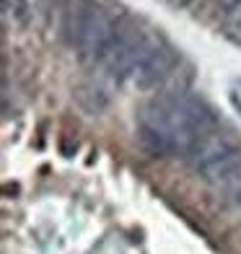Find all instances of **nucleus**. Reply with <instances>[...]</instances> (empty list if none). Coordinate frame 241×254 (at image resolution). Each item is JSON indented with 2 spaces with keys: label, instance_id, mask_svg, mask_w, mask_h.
<instances>
[{
  "label": "nucleus",
  "instance_id": "nucleus-1",
  "mask_svg": "<svg viewBox=\"0 0 241 254\" xmlns=\"http://www.w3.org/2000/svg\"><path fill=\"white\" fill-rule=\"evenodd\" d=\"M218 130L215 112L192 94L156 96L140 112L137 140L151 156H189L205 135Z\"/></svg>",
  "mask_w": 241,
  "mask_h": 254
},
{
  "label": "nucleus",
  "instance_id": "nucleus-2",
  "mask_svg": "<svg viewBox=\"0 0 241 254\" xmlns=\"http://www.w3.org/2000/svg\"><path fill=\"white\" fill-rule=\"evenodd\" d=\"M158 42H161V37H156L151 29H143L135 18H130L124 13L117 37L109 44V50L104 52L99 65L104 67V73L112 80H130L135 67L145 60V55L151 52Z\"/></svg>",
  "mask_w": 241,
  "mask_h": 254
},
{
  "label": "nucleus",
  "instance_id": "nucleus-3",
  "mask_svg": "<svg viewBox=\"0 0 241 254\" xmlns=\"http://www.w3.org/2000/svg\"><path fill=\"white\" fill-rule=\"evenodd\" d=\"M122 18H124V13L120 8H114L109 0H91L88 16L83 21V31H80V39L75 47L80 60L101 63L104 52L109 50L114 37H117Z\"/></svg>",
  "mask_w": 241,
  "mask_h": 254
},
{
  "label": "nucleus",
  "instance_id": "nucleus-4",
  "mask_svg": "<svg viewBox=\"0 0 241 254\" xmlns=\"http://www.w3.org/2000/svg\"><path fill=\"white\" fill-rule=\"evenodd\" d=\"M177 50L171 47L169 42L161 39L156 47L145 55V60L135 67V73L130 75L127 83L137 86V88H151L156 86L158 80H164L171 70H174V65H177Z\"/></svg>",
  "mask_w": 241,
  "mask_h": 254
},
{
  "label": "nucleus",
  "instance_id": "nucleus-5",
  "mask_svg": "<svg viewBox=\"0 0 241 254\" xmlns=\"http://www.w3.org/2000/svg\"><path fill=\"white\" fill-rule=\"evenodd\" d=\"M197 177L208 184H234L241 179V145L228 148L223 156L197 169Z\"/></svg>",
  "mask_w": 241,
  "mask_h": 254
},
{
  "label": "nucleus",
  "instance_id": "nucleus-6",
  "mask_svg": "<svg viewBox=\"0 0 241 254\" xmlns=\"http://www.w3.org/2000/svg\"><path fill=\"white\" fill-rule=\"evenodd\" d=\"M88 8H91V0H60V34L70 47H78Z\"/></svg>",
  "mask_w": 241,
  "mask_h": 254
},
{
  "label": "nucleus",
  "instance_id": "nucleus-7",
  "mask_svg": "<svg viewBox=\"0 0 241 254\" xmlns=\"http://www.w3.org/2000/svg\"><path fill=\"white\" fill-rule=\"evenodd\" d=\"M55 10V0H24V24L44 26Z\"/></svg>",
  "mask_w": 241,
  "mask_h": 254
},
{
  "label": "nucleus",
  "instance_id": "nucleus-8",
  "mask_svg": "<svg viewBox=\"0 0 241 254\" xmlns=\"http://www.w3.org/2000/svg\"><path fill=\"white\" fill-rule=\"evenodd\" d=\"M0 8H3V26H18L24 24V0H0Z\"/></svg>",
  "mask_w": 241,
  "mask_h": 254
},
{
  "label": "nucleus",
  "instance_id": "nucleus-9",
  "mask_svg": "<svg viewBox=\"0 0 241 254\" xmlns=\"http://www.w3.org/2000/svg\"><path fill=\"white\" fill-rule=\"evenodd\" d=\"M226 37L231 39V42H236V44H241V13L234 16V18L226 24Z\"/></svg>",
  "mask_w": 241,
  "mask_h": 254
},
{
  "label": "nucleus",
  "instance_id": "nucleus-10",
  "mask_svg": "<svg viewBox=\"0 0 241 254\" xmlns=\"http://www.w3.org/2000/svg\"><path fill=\"white\" fill-rule=\"evenodd\" d=\"M226 202L231 205V207H236V210H241V179H236L231 187H228V197H226Z\"/></svg>",
  "mask_w": 241,
  "mask_h": 254
},
{
  "label": "nucleus",
  "instance_id": "nucleus-11",
  "mask_svg": "<svg viewBox=\"0 0 241 254\" xmlns=\"http://www.w3.org/2000/svg\"><path fill=\"white\" fill-rule=\"evenodd\" d=\"M236 8H241V0H215V13L218 16H228Z\"/></svg>",
  "mask_w": 241,
  "mask_h": 254
}]
</instances>
